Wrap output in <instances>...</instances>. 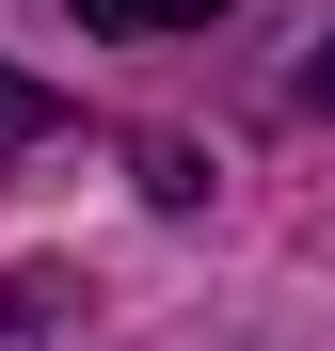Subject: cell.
I'll return each instance as SVG.
<instances>
[{"instance_id": "6da1fadb", "label": "cell", "mask_w": 335, "mask_h": 351, "mask_svg": "<svg viewBox=\"0 0 335 351\" xmlns=\"http://www.w3.org/2000/svg\"><path fill=\"white\" fill-rule=\"evenodd\" d=\"M223 16V0H80V32H112V48H128V32H208Z\"/></svg>"}, {"instance_id": "7a4b0ae2", "label": "cell", "mask_w": 335, "mask_h": 351, "mask_svg": "<svg viewBox=\"0 0 335 351\" xmlns=\"http://www.w3.org/2000/svg\"><path fill=\"white\" fill-rule=\"evenodd\" d=\"M32 144H64V96H48V80H16V64H0V160H32Z\"/></svg>"}, {"instance_id": "3957f363", "label": "cell", "mask_w": 335, "mask_h": 351, "mask_svg": "<svg viewBox=\"0 0 335 351\" xmlns=\"http://www.w3.org/2000/svg\"><path fill=\"white\" fill-rule=\"evenodd\" d=\"M48 304H64L48 271H16V287H0V351H32V335H48Z\"/></svg>"}, {"instance_id": "277c9868", "label": "cell", "mask_w": 335, "mask_h": 351, "mask_svg": "<svg viewBox=\"0 0 335 351\" xmlns=\"http://www.w3.org/2000/svg\"><path fill=\"white\" fill-rule=\"evenodd\" d=\"M319 112H335V32H319Z\"/></svg>"}]
</instances>
